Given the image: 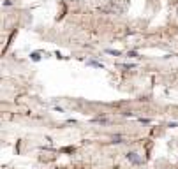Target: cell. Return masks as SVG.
I'll return each instance as SVG.
<instances>
[{
  "label": "cell",
  "instance_id": "obj_1",
  "mask_svg": "<svg viewBox=\"0 0 178 169\" xmlns=\"http://www.w3.org/2000/svg\"><path fill=\"white\" fill-rule=\"evenodd\" d=\"M125 158L129 160L130 164H136V166H139V164H143V157H139L136 152H127V155H125Z\"/></svg>",
  "mask_w": 178,
  "mask_h": 169
},
{
  "label": "cell",
  "instance_id": "obj_2",
  "mask_svg": "<svg viewBox=\"0 0 178 169\" xmlns=\"http://www.w3.org/2000/svg\"><path fill=\"white\" fill-rule=\"evenodd\" d=\"M86 65L97 67V69H104V64H101V62H97V60H86Z\"/></svg>",
  "mask_w": 178,
  "mask_h": 169
},
{
  "label": "cell",
  "instance_id": "obj_3",
  "mask_svg": "<svg viewBox=\"0 0 178 169\" xmlns=\"http://www.w3.org/2000/svg\"><path fill=\"white\" fill-rule=\"evenodd\" d=\"M111 143H116V145H118V143H124V136H120V134L113 136V141H111Z\"/></svg>",
  "mask_w": 178,
  "mask_h": 169
},
{
  "label": "cell",
  "instance_id": "obj_4",
  "mask_svg": "<svg viewBox=\"0 0 178 169\" xmlns=\"http://www.w3.org/2000/svg\"><path fill=\"white\" fill-rule=\"evenodd\" d=\"M106 53L115 55V56H120V55H122V51H118V49H106Z\"/></svg>",
  "mask_w": 178,
  "mask_h": 169
},
{
  "label": "cell",
  "instance_id": "obj_5",
  "mask_svg": "<svg viewBox=\"0 0 178 169\" xmlns=\"http://www.w3.org/2000/svg\"><path fill=\"white\" fill-rule=\"evenodd\" d=\"M30 56H32V60H34V62H39V60H41V55H39L37 51H35V53H32Z\"/></svg>",
  "mask_w": 178,
  "mask_h": 169
},
{
  "label": "cell",
  "instance_id": "obj_6",
  "mask_svg": "<svg viewBox=\"0 0 178 169\" xmlns=\"http://www.w3.org/2000/svg\"><path fill=\"white\" fill-rule=\"evenodd\" d=\"M11 4H12L11 0H6V2H4V7H9V6H11Z\"/></svg>",
  "mask_w": 178,
  "mask_h": 169
}]
</instances>
